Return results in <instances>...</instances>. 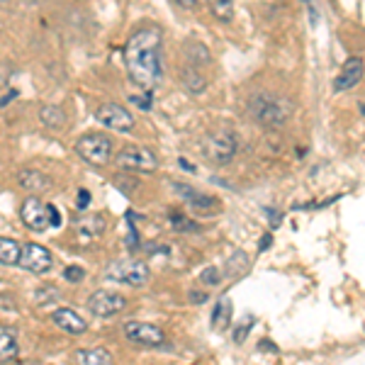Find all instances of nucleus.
<instances>
[{"label":"nucleus","mask_w":365,"mask_h":365,"mask_svg":"<svg viewBox=\"0 0 365 365\" xmlns=\"http://www.w3.org/2000/svg\"><path fill=\"white\" fill-rule=\"evenodd\" d=\"M161 29L151 25L137 29L125 46L127 73L141 91H154L161 81Z\"/></svg>","instance_id":"nucleus-1"},{"label":"nucleus","mask_w":365,"mask_h":365,"mask_svg":"<svg viewBox=\"0 0 365 365\" xmlns=\"http://www.w3.org/2000/svg\"><path fill=\"white\" fill-rule=\"evenodd\" d=\"M253 120L266 129H280L287 125L292 115V105L280 96H270V93H261V96L251 98L249 105Z\"/></svg>","instance_id":"nucleus-2"},{"label":"nucleus","mask_w":365,"mask_h":365,"mask_svg":"<svg viewBox=\"0 0 365 365\" xmlns=\"http://www.w3.org/2000/svg\"><path fill=\"white\" fill-rule=\"evenodd\" d=\"M239 151V137L232 129H215L205 137L202 156L215 166H227Z\"/></svg>","instance_id":"nucleus-3"},{"label":"nucleus","mask_w":365,"mask_h":365,"mask_svg":"<svg viewBox=\"0 0 365 365\" xmlns=\"http://www.w3.org/2000/svg\"><path fill=\"white\" fill-rule=\"evenodd\" d=\"M76 154L93 166H108L113 158V139L108 134L91 132L76 141Z\"/></svg>","instance_id":"nucleus-4"},{"label":"nucleus","mask_w":365,"mask_h":365,"mask_svg":"<svg viewBox=\"0 0 365 365\" xmlns=\"http://www.w3.org/2000/svg\"><path fill=\"white\" fill-rule=\"evenodd\" d=\"M108 278L132 287H141L151 280V268L137 258H122V261H113L108 266Z\"/></svg>","instance_id":"nucleus-5"},{"label":"nucleus","mask_w":365,"mask_h":365,"mask_svg":"<svg viewBox=\"0 0 365 365\" xmlns=\"http://www.w3.org/2000/svg\"><path fill=\"white\" fill-rule=\"evenodd\" d=\"M115 163L125 170H137V173H151L158 168V156L146 146H125L117 154Z\"/></svg>","instance_id":"nucleus-6"},{"label":"nucleus","mask_w":365,"mask_h":365,"mask_svg":"<svg viewBox=\"0 0 365 365\" xmlns=\"http://www.w3.org/2000/svg\"><path fill=\"white\" fill-rule=\"evenodd\" d=\"M20 220L32 232H44V229L51 227V205L42 202L37 195L27 197L20 207Z\"/></svg>","instance_id":"nucleus-7"},{"label":"nucleus","mask_w":365,"mask_h":365,"mask_svg":"<svg viewBox=\"0 0 365 365\" xmlns=\"http://www.w3.org/2000/svg\"><path fill=\"white\" fill-rule=\"evenodd\" d=\"M127 307V299L120 292H110V290H98L88 297V312L93 317H100V319H108V317L120 314L122 309Z\"/></svg>","instance_id":"nucleus-8"},{"label":"nucleus","mask_w":365,"mask_h":365,"mask_svg":"<svg viewBox=\"0 0 365 365\" xmlns=\"http://www.w3.org/2000/svg\"><path fill=\"white\" fill-rule=\"evenodd\" d=\"M96 120L100 125H105L113 132H132L134 129V117L127 108L117 103H103L96 110Z\"/></svg>","instance_id":"nucleus-9"},{"label":"nucleus","mask_w":365,"mask_h":365,"mask_svg":"<svg viewBox=\"0 0 365 365\" xmlns=\"http://www.w3.org/2000/svg\"><path fill=\"white\" fill-rule=\"evenodd\" d=\"M125 336L137 346H146V349H158L166 344V334L158 329L156 324L146 322H127L125 324Z\"/></svg>","instance_id":"nucleus-10"},{"label":"nucleus","mask_w":365,"mask_h":365,"mask_svg":"<svg viewBox=\"0 0 365 365\" xmlns=\"http://www.w3.org/2000/svg\"><path fill=\"white\" fill-rule=\"evenodd\" d=\"M105 217L103 215H81L71 222V232L78 244H93L105 234Z\"/></svg>","instance_id":"nucleus-11"},{"label":"nucleus","mask_w":365,"mask_h":365,"mask_svg":"<svg viewBox=\"0 0 365 365\" xmlns=\"http://www.w3.org/2000/svg\"><path fill=\"white\" fill-rule=\"evenodd\" d=\"M17 266L39 275L54 266V258H51L49 249H44L42 244H25L20 251V263H17Z\"/></svg>","instance_id":"nucleus-12"},{"label":"nucleus","mask_w":365,"mask_h":365,"mask_svg":"<svg viewBox=\"0 0 365 365\" xmlns=\"http://www.w3.org/2000/svg\"><path fill=\"white\" fill-rule=\"evenodd\" d=\"M363 76H365V61H363V58L361 56L346 58L344 68H341V73L336 76V81H334V91H336V93L351 91V88H356L358 83H361Z\"/></svg>","instance_id":"nucleus-13"},{"label":"nucleus","mask_w":365,"mask_h":365,"mask_svg":"<svg viewBox=\"0 0 365 365\" xmlns=\"http://www.w3.org/2000/svg\"><path fill=\"white\" fill-rule=\"evenodd\" d=\"M173 190L178 192V195L185 200L190 207L205 212V215H207V212H220V200L207 195V192H200V190H195V187L185 185V182H173Z\"/></svg>","instance_id":"nucleus-14"},{"label":"nucleus","mask_w":365,"mask_h":365,"mask_svg":"<svg viewBox=\"0 0 365 365\" xmlns=\"http://www.w3.org/2000/svg\"><path fill=\"white\" fill-rule=\"evenodd\" d=\"M51 319H54V324L58 329H63V331H68V334H86L88 331V324L86 319H81V314L78 312H73V309H56L54 314H51Z\"/></svg>","instance_id":"nucleus-15"},{"label":"nucleus","mask_w":365,"mask_h":365,"mask_svg":"<svg viewBox=\"0 0 365 365\" xmlns=\"http://www.w3.org/2000/svg\"><path fill=\"white\" fill-rule=\"evenodd\" d=\"M17 182H20L22 190H29V192H44L51 187V178L46 173H42V170H32V168H25L17 173Z\"/></svg>","instance_id":"nucleus-16"},{"label":"nucleus","mask_w":365,"mask_h":365,"mask_svg":"<svg viewBox=\"0 0 365 365\" xmlns=\"http://www.w3.org/2000/svg\"><path fill=\"white\" fill-rule=\"evenodd\" d=\"M20 344H17V331L13 327H0V363L17 361Z\"/></svg>","instance_id":"nucleus-17"},{"label":"nucleus","mask_w":365,"mask_h":365,"mask_svg":"<svg viewBox=\"0 0 365 365\" xmlns=\"http://www.w3.org/2000/svg\"><path fill=\"white\" fill-rule=\"evenodd\" d=\"M76 365H113V353L108 349H78L73 353Z\"/></svg>","instance_id":"nucleus-18"},{"label":"nucleus","mask_w":365,"mask_h":365,"mask_svg":"<svg viewBox=\"0 0 365 365\" xmlns=\"http://www.w3.org/2000/svg\"><path fill=\"white\" fill-rule=\"evenodd\" d=\"M180 86L185 88L187 93H192V96H200V93H205V88H207V78L200 73L197 66L187 63V66L180 68Z\"/></svg>","instance_id":"nucleus-19"},{"label":"nucleus","mask_w":365,"mask_h":365,"mask_svg":"<svg viewBox=\"0 0 365 365\" xmlns=\"http://www.w3.org/2000/svg\"><path fill=\"white\" fill-rule=\"evenodd\" d=\"M232 312H234V304L229 297H222L217 299L215 309H212V327L217 329V331H225L229 327V319H232Z\"/></svg>","instance_id":"nucleus-20"},{"label":"nucleus","mask_w":365,"mask_h":365,"mask_svg":"<svg viewBox=\"0 0 365 365\" xmlns=\"http://www.w3.org/2000/svg\"><path fill=\"white\" fill-rule=\"evenodd\" d=\"M39 120H42V125H46L49 129L66 127V113H63L58 105H44V108L39 110Z\"/></svg>","instance_id":"nucleus-21"},{"label":"nucleus","mask_w":365,"mask_h":365,"mask_svg":"<svg viewBox=\"0 0 365 365\" xmlns=\"http://www.w3.org/2000/svg\"><path fill=\"white\" fill-rule=\"evenodd\" d=\"M20 251H22V246L17 244V241L0 237V263H3V266H17V263H20Z\"/></svg>","instance_id":"nucleus-22"},{"label":"nucleus","mask_w":365,"mask_h":365,"mask_svg":"<svg viewBox=\"0 0 365 365\" xmlns=\"http://www.w3.org/2000/svg\"><path fill=\"white\" fill-rule=\"evenodd\" d=\"M210 13L222 22L234 20V0H207Z\"/></svg>","instance_id":"nucleus-23"},{"label":"nucleus","mask_w":365,"mask_h":365,"mask_svg":"<svg viewBox=\"0 0 365 365\" xmlns=\"http://www.w3.org/2000/svg\"><path fill=\"white\" fill-rule=\"evenodd\" d=\"M168 225L175 229V232H197V225H192V220H187L182 212L178 210H168Z\"/></svg>","instance_id":"nucleus-24"},{"label":"nucleus","mask_w":365,"mask_h":365,"mask_svg":"<svg viewBox=\"0 0 365 365\" xmlns=\"http://www.w3.org/2000/svg\"><path fill=\"white\" fill-rule=\"evenodd\" d=\"M185 51H187V56H190V66H205V63H210V54H207V49H205L202 44H197V42H187L185 44Z\"/></svg>","instance_id":"nucleus-25"},{"label":"nucleus","mask_w":365,"mask_h":365,"mask_svg":"<svg viewBox=\"0 0 365 365\" xmlns=\"http://www.w3.org/2000/svg\"><path fill=\"white\" fill-rule=\"evenodd\" d=\"M227 266H237V268H229V270H227V275H229V278H237V275L244 273L246 266H249V261H246V253L237 251L232 258H229V263H227Z\"/></svg>","instance_id":"nucleus-26"},{"label":"nucleus","mask_w":365,"mask_h":365,"mask_svg":"<svg viewBox=\"0 0 365 365\" xmlns=\"http://www.w3.org/2000/svg\"><path fill=\"white\" fill-rule=\"evenodd\" d=\"M129 103L139 105L141 110H151V103H154V91H144V96H129Z\"/></svg>","instance_id":"nucleus-27"},{"label":"nucleus","mask_w":365,"mask_h":365,"mask_svg":"<svg viewBox=\"0 0 365 365\" xmlns=\"http://www.w3.org/2000/svg\"><path fill=\"white\" fill-rule=\"evenodd\" d=\"M86 278V270L81 268V266H66L63 268V280H68V282H81Z\"/></svg>","instance_id":"nucleus-28"},{"label":"nucleus","mask_w":365,"mask_h":365,"mask_svg":"<svg viewBox=\"0 0 365 365\" xmlns=\"http://www.w3.org/2000/svg\"><path fill=\"white\" fill-rule=\"evenodd\" d=\"M202 282L205 285H210V287H215V285H220L222 282V275H220V268H207V270H202Z\"/></svg>","instance_id":"nucleus-29"},{"label":"nucleus","mask_w":365,"mask_h":365,"mask_svg":"<svg viewBox=\"0 0 365 365\" xmlns=\"http://www.w3.org/2000/svg\"><path fill=\"white\" fill-rule=\"evenodd\" d=\"M251 327H253V322L249 319L246 324H241V327L234 329V341H237V344H244V339H246V334L251 331Z\"/></svg>","instance_id":"nucleus-30"},{"label":"nucleus","mask_w":365,"mask_h":365,"mask_svg":"<svg viewBox=\"0 0 365 365\" xmlns=\"http://www.w3.org/2000/svg\"><path fill=\"white\" fill-rule=\"evenodd\" d=\"M88 205H91V192L81 187V190H78V200H76V207H78V210H86Z\"/></svg>","instance_id":"nucleus-31"},{"label":"nucleus","mask_w":365,"mask_h":365,"mask_svg":"<svg viewBox=\"0 0 365 365\" xmlns=\"http://www.w3.org/2000/svg\"><path fill=\"white\" fill-rule=\"evenodd\" d=\"M173 3L182 10H197L200 8V0H173Z\"/></svg>","instance_id":"nucleus-32"},{"label":"nucleus","mask_w":365,"mask_h":365,"mask_svg":"<svg viewBox=\"0 0 365 365\" xmlns=\"http://www.w3.org/2000/svg\"><path fill=\"white\" fill-rule=\"evenodd\" d=\"M58 225H61V210H58V207H54V205H51V227H58Z\"/></svg>","instance_id":"nucleus-33"},{"label":"nucleus","mask_w":365,"mask_h":365,"mask_svg":"<svg viewBox=\"0 0 365 365\" xmlns=\"http://www.w3.org/2000/svg\"><path fill=\"white\" fill-rule=\"evenodd\" d=\"M187 297H190V302H195V304H202L205 299H207L205 292H192V290H190V295H187Z\"/></svg>","instance_id":"nucleus-34"},{"label":"nucleus","mask_w":365,"mask_h":365,"mask_svg":"<svg viewBox=\"0 0 365 365\" xmlns=\"http://www.w3.org/2000/svg\"><path fill=\"white\" fill-rule=\"evenodd\" d=\"M270 244H273V237H270V234H263V237H261V246H258V249L266 251Z\"/></svg>","instance_id":"nucleus-35"},{"label":"nucleus","mask_w":365,"mask_h":365,"mask_svg":"<svg viewBox=\"0 0 365 365\" xmlns=\"http://www.w3.org/2000/svg\"><path fill=\"white\" fill-rule=\"evenodd\" d=\"M13 98H17V91H10L8 96H5L3 100H0V108H5V105H8V103H10V100H13Z\"/></svg>","instance_id":"nucleus-36"},{"label":"nucleus","mask_w":365,"mask_h":365,"mask_svg":"<svg viewBox=\"0 0 365 365\" xmlns=\"http://www.w3.org/2000/svg\"><path fill=\"white\" fill-rule=\"evenodd\" d=\"M178 163H180V168H182V170H190V173H195V166H190V163H187L185 158H180Z\"/></svg>","instance_id":"nucleus-37"},{"label":"nucleus","mask_w":365,"mask_h":365,"mask_svg":"<svg viewBox=\"0 0 365 365\" xmlns=\"http://www.w3.org/2000/svg\"><path fill=\"white\" fill-rule=\"evenodd\" d=\"M361 115H365V103H361Z\"/></svg>","instance_id":"nucleus-38"},{"label":"nucleus","mask_w":365,"mask_h":365,"mask_svg":"<svg viewBox=\"0 0 365 365\" xmlns=\"http://www.w3.org/2000/svg\"><path fill=\"white\" fill-rule=\"evenodd\" d=\"M299 3H312V0H299Z\"/></svg>","instance_id":"nucleus-39"}]
</instances>
